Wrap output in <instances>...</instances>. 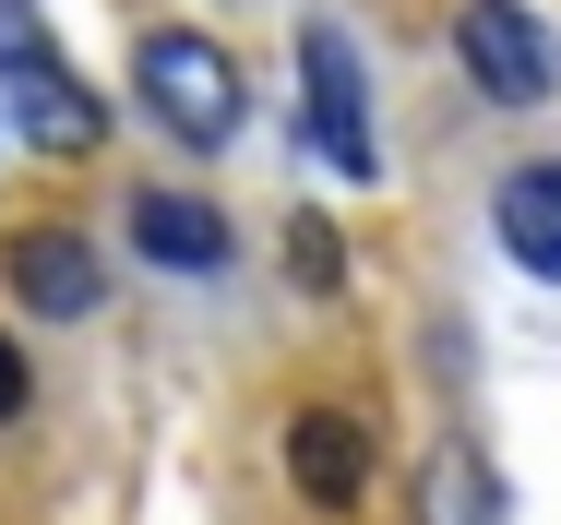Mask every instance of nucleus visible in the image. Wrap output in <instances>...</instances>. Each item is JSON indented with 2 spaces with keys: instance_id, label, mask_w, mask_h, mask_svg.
<instances>
[{
  "instance_id": "f257e3e1",
  "label": "nucleus",
  "mask_w": 561,
  "mask_h": 525,
  "mask_svg": "<svg viewBox=\"0 0 561 525\" xmlns=\"http://www.w3.org/2000/svg\"><path fill=\"white\" fill-rule=\"evenodd\" d=\"M131 96H144V119H156L180 156H216V144H239V119H251L239 60H227L216 36H192V24H156V36L131 48Z\"/></svg>"
},
{
  "instance_id": "f03ea898",
  "label": "nucleus",
  "mask_w": 561,
  "mask_h": 525,
  "mask_svg": "<svg viewBox=\"0 0 561 525\" xmlns=\"http://www.w3.org/2000/svg\"><path fill=\"white\" fill-rule=\"evenodd\" d=\"M0 107H12V132H24L36 156H96V144H108V107L60 72L36 0H0Z\"/></svg>"
},
{
  "instance_id": "7ed1b4c3",
  "label": "nucleus",
  "mask_w": 561,
  "mask_h": 525,
  "mask_svg": "<svg viewBox=\"0 0 561 525\" xmlns=\"http://www.w3.org/2000/svg\"><path fill=\"white\" fill-rule=\"evenodd\" d=\"M299 144L335 168V180H382V132H370V72H358V36L346 24H299Z\"/></svg>"
},
{
  "instance_id": "20e7f679",
  "label": "nucleus",
  "mask_w": 561,
  "mask_h": 525,
  "mask_svg": "<svg viewBox=\"0 0 561 525\" xmlns=\"http://www.w3.org/2000/svg\"><path fill=\"white\" fill-rule=\"evenodd\" d=\"M454 60L490 107H550L561 96V36L526 12V0H466L454 12Z\"/></svg>"
},
{
  "instance_id": "39448f33",
  "label": "nucleus",
  "mask_w": 561,
  "mask_h": 525,
  "mask_svg": "<svg viewBox=\"0 0 561 525\" xmlns=\"http://www.w3.org/2000/svg\"><path fill=\"white\" fill-rule=\"evenodd\" d=\"M0 275H12V299L36 322H84L108 299V263H96V239H72V227H12Z\"/></svg>"
},
{
  "instance_id": "423d86ee",
  "label": "nucleus",
  "mask_w": 561,
  "mask_h": 525,
  "mask_svg": "<svg viewBox=\"0 0 561 525\" xmlns=\"http://www.w3.org/2000/svg\"><path fill=\"white\" fill-rule=\"evenodd\" d=\"M131 251L156 275H227L239 263V227H227L204 192H131Z\"/></svg>"
},
{
  "instance_id": "0eeeda50",
  "label": "nucleus",
  "mask_w": 561,
  "mask_h": 525,
  "mask_svg": "<svg viewBox=\"0 0 561 525\" xmlns=\"http://www.w3.org/2000/svg\"><path fill=\"white\" fill-rule=\"evenodd\" d=\"M287 478H299L311 514H358V490H370V430L335 419V407H299V419H287Z\"/></svg>"
},
{
  "instance_id": "6e6552de",
  "label": "nucleus",
  "mask_w": 561,
  "mask_h": 525,
  "mask_svg": "<svg viewBox=\"0 0 561 525\" xmlns=\"http://www.w3.org/2000/svg\"><path fill=\"white\" fill-rule=\"evenodd\" d=\"M490 239H502L538 287H561V156L502 168V192H490Z\"/></svg>"
},
{
  "instance_id": "1a4fd4ad",
  "label": "nucleus",
  "mask_w": 561,
  "mask_h": 525,
  "mask_svg": "<svg viewBox=\"0 0 561 525\" xmlns=\"http://www.w3.org/2000/svg\"><path fill=\"white\" fill-rule=\"evenodd\" d=\"M419 525H514V490H502V466L454 430L443 454L419 466Z\"/></svg>"
},
{
  "instance_id": "9d476101",
  "label": "nucleus",
  "mask_w": 561,
  "mask_h": 525,
  "mask_svg": "<svg viewBox=\"0 0 561 525\" xmlns=\"http://www.w3.org/2000/svg\"><path fill=\"white\" fill-rule=\"evenodd\" d=\"M287 251H299V287H335L346 263H335V227H323V215H299V227H287Z\"/></svg>"
},
{
  "instance_id": "9b49d317",
  "label": "nucleus",
  "mask_w": 561,
  "mask_h": 525,
  "mask_svg": "<svg viewBox=\"0 0 561 525\" xmlns=\"http://www.w3.org/2000/svg\"><path fill=\"white\" fill-rule=\"evenodd\" d=\"M0 419H24V346L0 334Z\"/></svg>"
}]
</instances>
